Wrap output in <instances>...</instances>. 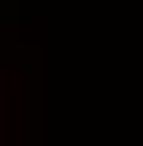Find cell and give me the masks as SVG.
I'll use <instances>...</instances> for the list:
<instances>
[]
</instances>
